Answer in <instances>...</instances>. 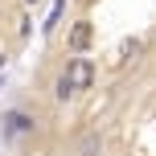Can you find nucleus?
Masks as SVG:
<instances>
[{"label": "nucleus", "mask_w": 156, "mask_h": 156, "mask_svg": "<svg viewBox=\"0 0 156 156\" xmlns=\"http://www.w3.org/2000/svg\"><path fill=\"white\" fill-rule=\"evenodd\" d=\"M94 74H99V66L90 62V58H70V62H66V70H62V78H66V86H70V90L78 94V90H90L94 86Z\"/></svg>", "instance_id": "nucleus-1"}, {"label": "nucleus", "mask_w": 156, "mask_h": 156, "mask_svg": "<svg viewBox=\"0 0 156 156\" xmlns=\"http://www.w3.org/2000/svg\"><path fill=\"white\" fill-rule=\"evenodd\" d=\"M33 127H37V119H33L29 111H8V115H4V140L33 136Z\"/></svg>", "instance_id": "nucleus-2"}, {"label": "nucleus", "mask_w": 156, "mask_h": 156, "mask_svg": "<svg viewBox=\"0 0 156 156\" xmlns=\"http://www.w3.org/2000/svg\"><path fill=\"white\" fill-rule=\"evenodd\" d=\"M90 41H94V25L90 21H78L70 33H66V45H70V54L78 58V54H86L90 49Z\"/></svg>", "instance_id": "nucleus-3"}, {"label": "nucleus", "mask_w": 156, "mask_h": 156, "mask_svg": "<svg viewBox=\"0 0 156 156\" xmlns=\"http://www.w3.org/2000/svg\"><path fill=\"white\" fill-rule=\"evenodd\" d=\"M136 54H140V37H123V41L115 45V54H111V62H115V66H123V62H132Z\"/></svg>", "instance_id": "nucleus-4"}, {"label": "nucleus", "mask_w": 156, "mask_h": 156, "mask_svg": "<svg viewBox=\"0 0 156 156\" xmlns=\"http://www.w3.org/2000/svg\"><path fill=\"white\" fill-rule=\"evenodd\" d=\"M99 152H103V136L99 132H86L82 144H78V156H99Z\"/></svg>", "instance_id": "nucleus-5"}, {"label": "nucleus", "mask_w": 156, "mask_h": 156, "mask_svg": "<svg viewBox=\"0 0 156 156\" xmlns=\"http://www.w3.org/2000/svg\"><path fill=\"white\" fill-rule=\"evenodd\" d=\"M62 16H66V0H58V4L49 8V16H45V25H41V29H45V33H54L58 25H62Z\"/></svg>", "instance_id": "nucleus-6"}, {"label": "nucleus", "mask_w": 156, "mask_h": 156, "mask_svg": "<svg viewBox=\"0 0 156 156\" xmlns=\"http://www.w3.org/2000/svg\"><path fill=\"white\" fill-rule=\"evenodd\" d=\"M54 99H58V103L74 99V90H70V86H66V78H62V74H58V82H54Z\"/></svg>", "instance_id": "nucleus-7"}]
</instances>
